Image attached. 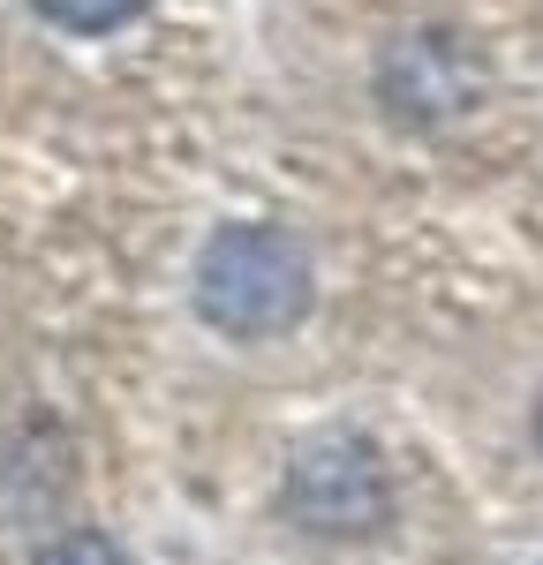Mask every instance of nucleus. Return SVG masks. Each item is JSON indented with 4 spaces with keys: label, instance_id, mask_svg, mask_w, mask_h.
Here are the masks:
<instances>
[{
    "label": "nucleus",
    "instance_id": "obj_1",
    "mask_svg": "<svg viewBox=\"0 0 543 565\" xmlns=\"http://www.w3.org/2000/svg\"><path fill=\"white\" fill-rule=\"evenodd\" d=\"M310 249L287 226H249L234 218L196 257V317L226 340H279L310 317Z\"/></svg>",
    "mask_w": 543,
    "mask_h": 565
},
{
    "label": "nucleus",
    "instance_id": "obj_3",
    "mask_svg": "<svg viewBox=\"0 0 543 565\" xmlns=\"http://www.w3.org/2000/svg\"><path fill=\"white\" fill-rule=\"evenodd\" d=\"M53 31H68V39H106V31H121V23H136L151 0H31Z\"/></svg>",
    "mask_w": 543,
    "mask_h": 565
},
{
    "label": "nucleus",
    "instance_id": "obj_4",
    "mask_svg": "<svg viewBox=\"0 0 543 565\" xmlns=\"http://www.w3.org/2000/svg\"><path fill=\"white\" fill-rule=\"evenodd\" d=\"M39 565H129V551L114 543V535H98V527H84V535H68V543H53Z\"/></svg>",
    "mask_w": 543,
    "mask_h": 565
},
{
    "label": "nucleus",
    "instance_id": "obj_2",
    "mask_svg": "<svg viewBox=\"0 0 543 565\" xmlns=\"http://www.w3.org/2000/svg\"><path fill=\"white\" fill-rule=\"evenodd\" d=\"M279 498H287V521L310 527V535H377L393 513V476H385L370 437L324 430L295 452Z\"/></svg>",
    "mask_w": 543,
    "mask_h": 565
}]
</instances>
